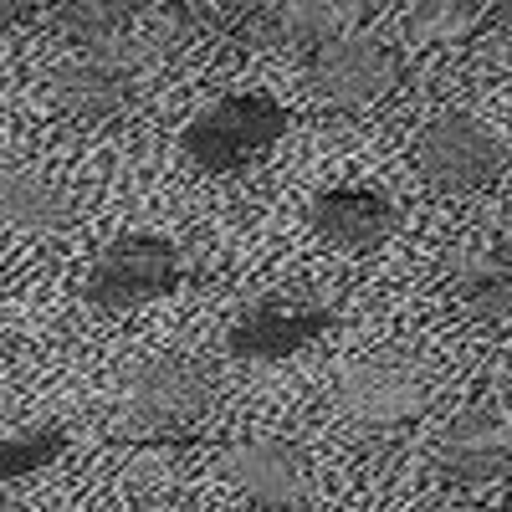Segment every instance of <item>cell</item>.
Returning <instances> with one entry per match:
<instances>
[{"label": "cell", "instance_id": "6da1fadb", "mask_svg": "<svg viewBox=\"0 0 512 512\" xmlns=\"http://www.w3.org/2000/svg\"><path fill=\"white\" fill-rule=\"evenodd\" d=\"M287 134V113L277 98L267 93H231L205 103L180 134V149L190 164L210 169V175H231V169H246L262 154L277 149V139Z\"/></svg>", "mask_w": 512, "mask_h": 512}, {"label": "cell", "instance_id": "7a4b0ae2", "mask_svg": "<svg viewBox=\"0 0 512 512\" xmlns=\"http://www.w3.org/2000/svg\"><path fill=\"white\" fill-rule=\"evenodd\" d=\"M144 62H149L144 41L113 36V41H98V47H82L77 57L57 62L47 77V93L77 123H113L134 103Z\"/></svg>", "mask_w": 512, "mask_h": 512}, {"label": "cell", "instance_id": "3957f363", "mask_svg": "<svg viewBox=\"0 0 512 512\" xmlns=\"http://www.w3.org/2000/svg\"><path fill=\"white\" fill-rule=\"evenodd\" d=\"M205 410H210V379L180 354H159L144 359L139 369H128L123 400H118V431L175 436L185 425H195Z\"/></svg>", "mask_w": 512, "mask_h": 512}, {"label": "cell", "instance_id": "277c9868", "mask_svg": "<svg viewBox=\"0 0 512 512\" xmlns=\"http://www.w3.org/2000/svg\"><path fill=\"white\" fill-rule=\"evenodd\" d=\"M507 164V149L492 128L472 113H441L420 128L415 139V169L420 180L441 195H472L487 190Z\"/></svg>", "mask_w": 512, "mask_h": 512}, {"label": "cell", "instance_id": "5b68a950", "mask_svg": "<svg viewBox=\"0 0 512 512\" xmlns=\"http://www.w3.org/2000/svg\"><path fill=\"white\" fill-rule=\"evenodd\" d=\"M180 282V251L164 236H123L82 272V297L103 313H128Z\"/></svg>", "mask_w": 512, "mask_h": 512}, {"label": "cell", "instance_id": "8992f818", "mask_svg": "<svg viewBox=\"0 0 512 512\" xmlns=\"http://www.w3.org/2000/svg\"><path fill=\"white\" fill-rule=\"evenodd\" d=\"M333 328V308L313 292H272L262 303L241 308L226 333V349L241 364H282Z\"/></svg>", "mask_w": 512, "mask_h": 512}, {"label": "cell", "instance_id": "52a82bcc", "mask_svg": "<svg viewBox=\"0 0 512 512\" xmlns=\"http://www.w3.org/2000/svg\"><path fill=\"white\" fill-rule=\"evenodd\" d=\"M338 405L359 425H405L431 405V374L405 354H364L338 374Z\"/></svg>", "mask_w": 512, "mask_h": 512}, {"label": "cell", "instance_id": "ba28073f", "mask_svg": "<svg viewBox=\"0 0 512 512\" xmlns=\"http://www.w3.org/2000/svg\"><path fill=\"white\" fill-rule=\"evenodd\" d=\"M308 82L338 108H364L400 82V52L379 36L344 31L308 57Z\"/></svg>", "mask_w": 512, "mask_h": 512}, {"label": "cell", "instance_id": "9c48e42d", "mask_svg": "<svg viewBox=\"0 0 512 512\" xmlns=\"http://www.w3.org/2000/svg\"><path fill=\"white\" fill-rule=\"evenodd\" d=\"M441 477L461 487H492L512 477V425L497 410H461L436 441Z\"/></svg>", "mask_w": 512, "mask_h": 512}, {"label": "cell", "instance_id": "30bf717a", "mask_svg": "<svg viewBox=\"0 0 512 512\" xmlns=\"http://www.w3.org/2000/svg\"><path fill=\"white\" fill-rule=\"evenodd\" d=\"M221 472L236 492L262 507H303L308 502V461L277 436H246L221 451Z\"/></svg>", "mask_w": 512, "mask_h": 512}, {"label": "cell", "instance_id": "8fae6325", "mask_svg": "<svg viewBox=\"0 0 512 512\" xmlns=\"http://www.w3.org/2000/svg\"><path fill=\"white\" fill-rule=\"evenodd\" d=\"M308 221L333 251L364 256V251H379L384 241L395 236L400 210H395L390 195H379V190H328V195L313 200Z\"/></svg>", "mask_w": 512, "mask_h": 512}, {"label": "cell", "instance_id": "7c38bea8", "mask_svg": "<svg viewBox=\"0 0 512 512\" xmlns=\"http://www.w3.org/2000/svg\"><path fill=\"white\" fill-rule=\"evenodd\" d=\"M359 6H333V0H277V6H251L241 16V41L251 47H303L318 52L323 41L344 36Z\"/></svg>", "mask_w": 512, "mask_h": 512}, {"label": "cell", "instance_id": "4fadbf2b", "mask_svg": "<svg viewBox=\"0 0 512 512\" xmlns=\"http://www.w3.org/2000/svg\"><path fill=\"white\" fill-rule=\"evenodd\" d=\"M451 297L466 318L502 323L512 318V241H492L472 251L451 277Z\"/></svg>", "mask_w": 512, "mask_h": 512}, {"label": "cell", "instance_id": "5bb4252c", "mask_svg": "<svg viewBox=\"0 0 512 512\" xmlns=\"http://www.w3.org/2000/svg\"><path fill=\"white\" fill-rule=\"evenodd\" d=\"M0 221L21 231H62L72 221V200L62 185L41 180L36 169L0 164Z\"/></svg>", "mask_w": 512, "mask_h": 512}, {"label": "cell", "instance_id": "9a60e30c", "mask_svg": "<svg viewBox=\"0 0 512 512\" xmlns=\"http://www.w3.org/2000/svg\"><path fill=\"white\" fill-rule=\"evenodd\" d=\"M67 451V431L52 420L36 425H16V431H0V482H21L36 477Z\"/></svg>", "mask_w": 512, "mask_h": 512}, {"label": "cell", "instance_id": "2e32d148", "mask_svg": "<svg viewBox=\"0 0 512 512\" xmlns=\"http://www.w3.org/2000/svg\"><path fill=\"white\" fill-rule=\"evenodd\" d=\"M123 16H128V6H113V0H67V6L52 11V21L67 26L72 36H82L88 47L123 36Z\"/></svg>", "mask_w": 512, "mask_h": 512}, {"label": "cell", "instance_id": "e0dca14e", "mask_svg": "<svg viewBox=\"0 0 512 512\" xmlns=\"http://www.w3.org/2000/svg\"><path fill=\"white\" fill-rule=\"evenodd\" d=\"M472 21H477V6H461V0H431V6H415V11H410V31H415L420 41L461 36Z\"/></svg>", "mask_w": 512, "mask_h": 512}, {"label": "cell", "instance_id": "ac0fdd59", "mask_svg": "<svg viewBox=\"0 0 512 512\" xmlns=\"http://www.w3.org/2000/svg\"><path fill=\"white\" fill-rule=\"evenodd\" d=\"M21 21V6H11V0H0V31H11Z\"/></svg>", "mask_w": 512, "mask_h": 512}, {"label": "cell", "instance_id": "d6986e66", "mask_svg": "<svg viewBox=\"0 0 512 512\" xmlns=\"http://www.w3.org/2000/svg\"><path fill=\"white\" fill-rule=\"evenodd\" d=\"M139 512H180V507H139Z\"/></svg>", "mask_w": 512, "mask_h": 512}]
</instances>
